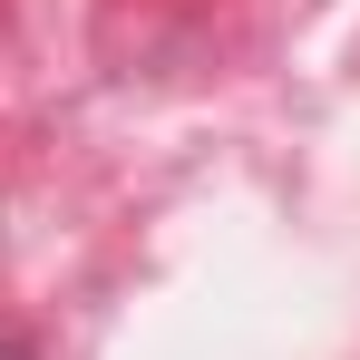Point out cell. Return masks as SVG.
Wrapping results in <instances>:
<instances>
[{
	"label": "cell",
	"mask_w": 360,
	"mask_h": 360,
	"mask_svg": "<svg viewBox=\"0 0 360 360\" xmlns=\"http://www.w3.org/2000/svg\"><path fill=\"white\" fill-rule=\"evenodd\" d=\"M0 360H39V351H30V341H0Z\"/></svg>",
	"instance_id": "cell-1"
}]
</instances>
